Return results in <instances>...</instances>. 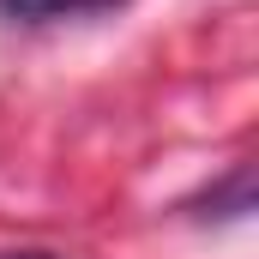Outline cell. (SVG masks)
<instances>
[{
  "label": "cell",
  "mask_w": 259,
  "mask_h": 259,
  "mask_svg": "<svg viewBox=\"0 0 259 259\" xmlns=\"http://www.w3.org/2000/svg\"><path fill=\"white\" fill-rule=\"evenodd\" d=\"M199 205H205V217H247V211H253V169L241 163L223 187H211Z\"/></svg>",
  "instance_id": "1"
},
{
  "label": "cell",
  "mask_w": 259,
  "mask_h": 259,
  "mask_svg": "<svg viewBox=\"0 0 259 259\" xmlns=\"http://www.w3.org/2000/svg\"><path fill=\"white\" fill-rule=\"evenodd\" d=\"M6 18H61V12H78V0H0Z\"/></svg>",
  "instance_id": "2"
},
{
  "label": "cell",
  "mask_w": 259,
  "mask_h": 259,
  "mask_svg": "<svg viewBox=\"0 0 259 259\" xmlns=\"http://www.w3.org/2000/svg\"><path fill=\"white\" fill-rule=\"evenodd\" d=\"M0 259H61V253H0Z\"/></svg>",
  "instance_id": "3"
},
{
  "label": "cell",
  "mask_w": 259,
  "mask_h": 259,
  "mask_svg": "<svg viewBox=\"0 0 259 259\" xmlns=\"http://www.w3.org/2000/svg\"><path fill=\"white\" fill-rule=\"evenodd\" d=\"M91 6H121V0H78V12H91Z\"/></svg>",
  "instance_id": "4"
}]
</instances>
